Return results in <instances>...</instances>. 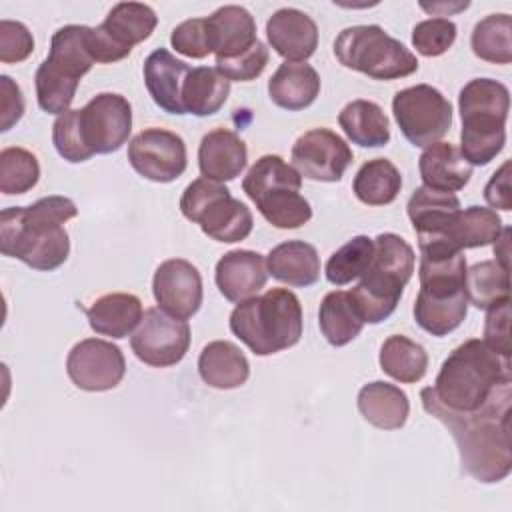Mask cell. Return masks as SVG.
<instances>
[{
    "mask_svg": "<svg viewBox=\"0 0 512 512\" xmlns=\"http://www.w3.org/2000/svg\"><path fill=\"white\" fill-rule=\"evenodd\" d=\"M510 228H502L500 236L494 240V256H496V262L504 268H510L508 266V256H510Z\"/></svg>",
    "mask_w": 512,
    "mask_h": 512,
    "instance_id": "cell-50",
    "label": "cell"
},
{
    "mask_svg": "<svg viewBox=\"0 0 512 512\" xmlns=\"http://www.w3.org/2000/svg\"><path fill=\"white\" fill-rule=\"evenodd\" d=\"M214 280L228 302H244L266 286V260L254 250H230L216 262Z\"/></svg>",
    "mask_w": 512,
    "mask_h": 512,
    "instance_id": "cell-21",
    "label": "cell"
},
{
    "mask_svg": "<svg viewBox=\"0 0 512 512\" xmlns=\"http://www.w3.org/2000/svg\"><path fill=\"white\" fill-rule=\"evenodd\" d=\"M52 144L60 158L72 164H80L92 158L86 150L80 130H78V108L60 114L52 124Z\"/></svg>",
    "mask_w": 512,
    "mask_h": 512,
    "instance_id": "cell-43",
    "label": "cell"
},
{
    "mask_svg": "<svg viewBox=\"0 0 512 512\" xmlns=\"http://www.w3.org/2000/svg\"><path fill=\"white\" fill-rule=\"evenodd\" d=\"M402 188V176L388 158H374L360 166L352 190L366 206H386L396 200Z\"/></svg>",
    "mask_w": 512,
    "mask_h": 512,
    "instance_id": "cell-37",
    "label": "cell"
},
{
    "mask_svg": "<svg viewBox=\"0 0 512 512\" xmlns=\"http://www.w3.org/2000/svg\"><path fill=\"white\" fill-rule=\"evenodd\" d=\"M134 356L154 368L178 364L190 348V326L162 308H148L130 336Z\"/></svg>",
    "mask_w": 512,
    "mask_h": 512,
    "instance_id": "cell-14",
    "label": "cell"
},
{
    "mask_svg": "<svg viewBox=\"0 0 512 512\" xmlns=\"http://www.w3.org/2000/svg\"><path fill=\"white\" fill-rule=\"evenodd\" d=\"M420 178L426 188L440 192L462 190L472 178V166L450 142H434L418 158Z\"/></svg>",
    "mask_w": 512,
    "mask_h": 512,
    "instance_id": "cell-26",
    "label": "cell"
},
{
    "mask_svg": "<svg viewBox=\"0 0 512 512\" xmlns=\"http://www.w3.org/2000/svg\"><path fill=\"white\" fill-rule=\"evenodd\" d=\"M336 60L374 80L406 78L418 70V58L378 24L344 28L334 40Z\"/></svg>",
    "mask_w": 512,
    "mask_h": 512,
    "instance_id": "cell-9",
    "label": "cell"
},
{
    "mask_svg": "<svg viewBox=\"0 0 512 512\" xmlns=\"http://www.w3.org/2000/svg\"><path fill=\"white\" fill-rule=\"evenodd\" d=\"M420 290L414 300L416 324L432 336H448L468 314L462 252L420 250Z\"/></svg>",
    "mask_w": 512,
    "mask_h": 512,
    "instance_id": "cell-4",
    "label": "cell"
},
{
    "mask_svg": "<svg viewBox=\"0 0 512 512\" xmlns=\"http://www.w3.org/2000/svg\"><path fill=\"white\" fill-rule=\"evenodd\" d=\"M484 322V342L496 350L500 356L510 358V298L486 310Z\"/></svg>",
    "mask_w": 512,
    "mask_h": 512,
    "instance_id": "cell-47",
    "label": "cell"
},
{
    "mask_svg": "<svg viewBox=\"0 0 512 512\" xmlns=\"http://www.w3.org/2000/svg\"><path fill=\"white\" fill-rule=\"evenodd\" d=\"M380 368L402 384H416L426 376L428 352L422 344L402 334L388 336L380 346Z\"/></svg>",
    "mask_w": 512,
    "mask_h": 512,
    "instance_id": "cell-36",
    "label": "cell"
},
{
    "mask_svg": "<svg viewBox=\"0 0 512 512\" xmlns=\"http://www.w3.org/2000/svg\"><path fill=\"white\" fill-rule=\"evenodd\" d=\"M510 268L500 266L496 260H482L466 270L464 288L472 306L488 310L502 300L510 298Z\"/></svg>",
    "mask_w": 512,
    "mask_h": 512,
    "instance_id": "cell-38",
    "label": "cell"
},
{
    "mask_svg": "<svg viewBox=\"0 0 512 512\" xmlns=\"http://www.w3.org/2000/svg\"><path fill=\"white\" fill-rule=\"evenodd\" d=\"M246 162L248 148L236 132L228 128H214L202 136L198 146V168L202 178L230 182L240 176Z\"/></svg>",
    "mask_w": 512,
    "mask_h": 512,
    "instance_id": "cell-23",
    "label": "cell"
},
{
    "mask_svg": "<svg viewBox=\"0 0 512 512\" xmlns=\"http://www.w3.org/2000/svg\"><path fill=\"white\" fill-rule=\"evenodd\" d=\"M170 44L176 52L188 56V58H206L212 54L208 44V32H206V20L204 18H190L180 22L172 34Z\"/></svg>",
    "mask_w": 512,
    "mask_h": 512,
    "instance_id": "cell-45",
    "label": "cell"
},
{
    "mask_svg": "<svg viewBox=\"0 0 512 512\" xmlns=\"http://www.w3.org/2000/svg\"><path fill=\"white\" fill-rule=\"evenodd\" d=\"M338 124L354 144L362 148H380L390 142V120L372 100H352L340 114Z\"/></svg>",
    "mask_w": 512,
    "mask_h": 512,
    "instance_id": "cell-33",
    "label": "cell"
},
{
    "mask_svg": "<svg viewBox=\"0 0 512 512\" xmlns=\"http://www.w3.org/2000/svg\"><path fill=\"white\" fill-rule=\"evenodd\" d=\"M266 268L274 280L294 288H306L320 278V256L304 240H286L268 252Z\"/></svg>",
    "mask_w": 512,
    "mask_h": 512,
    "instance_id": "cell-27",
    "label": "cell"
},
{
    "mask_svg": "<svg viewBox=\"0 0 512 512\" xmlns=\"http://www.w3.org/2000/svg\"><path fill=\"white\" fill-rule=\"evenodd\" d=\"M156 24L158 16L148 4L118 2L100 26L88 28V52L94 62H118L126 58L136 44L148 40Z\"/></svg>",
    "mask_w": 512,
    "mask_h": 512,
    "instance_id": "cell-12",
    "label": "cell"
},
{
    "mask_svg": "<svg viewBox=\"0 0 512 512\" xmlns=\"http://www.w3.org/2000/svg\"><path fill=\"white\" fill-rule=\"evenodd\" d=\"M354 154L346 140L330 128H312L296 138L292 162L300 176L316 182H338Z\"/></svg>",
    "mask_w": 512,
    "mask_h": 512,
    "instance_id": "cell-17",
    "label": "cell"
},
{
    "mask_svg": "<svg viewBox=\"0 0 512 512\" xmlns=\"http://www.w3.org/2000/svg\"><path fill=\"white\" fill-rule=\"evenodd\" d=\"M66 372L76 388L106 392L122 382L126 360L116 344L102 338H84L68 352Z\"/></svg>",
    "mask_w": 512,
    "mask_h": 512,
    "instance_id": "cell-16",
    "label": "cell"
},
{
    "mask_svg": "<svg viewBox=\"0 0 512 512\" xmlns=\"http://www.w3.org/2000/svg\"><path fill=\"white\" fill-rule=\"evenodd\" d=\"M458 28L448 18H428L412 28V46L426 58L442 56L456 40Z\"/></svg>",
    "mask_w": 512,
    "mask_h": 512,
    "instance_id": "cell-42",
    "label": "cell"
},
{
    "mask_svg": "<svg viewBox=\"0 0 512 512\" xmlns=\"http://www.w3.org/2000/svg\"><path fill=\"white\" fill-rule=\"evenodd\" d=\"M472 52L492 64H510L512 60V20L508 14H490L482 18L470 36Z\"/></svg>",
    "mask_w": 512,
    "mask_h": 512,
    "instance_id": "cell-39",
    "label": "cell"
},
{
    "mask_svg": "<svg viewBox=\"0 0 512 512\" xmlns=\"http://www.w3.org/2000/svg\"><path fill=\"white\" fill-rule=\"evenodd\" d=\"M268 64V48L264 42H256L248 52L230 58V60H216V70L226 76L230 82H250L256 80Z\"/></svg>",
    "mask_w": 512,
    "mask_h": 512,
    "instance_id": "cell-44",
    "label": "cell"
},
{
    "mask_svg": "<svg viewBox=\"0 0 512 512\" xmlns=\"http://www.w3.org/2000/svg\"><path fill=\"white\" fill-rule=\"evenodd\" d=\"M300 188V172L278 154L260 156L242 180V190L264 220L280 230L300 228L312 218V206Z\"/></svg>",
    "mask_w": 512,
    "mask_h": 512,
    "instance_id": "cell-8",
    "label": "cell"
},
{
    "mask_svg": "<svg viewBox=\"0 0 512 512\" xmlns=\"http://www.w3.org/2000/svg\"><path fill=\"white\" fill-rule=\"evenodd\" d=\"M40 180L38 158L20 146H8L0 152V192L6 196L26 194Z\"/></svg>",
    "mask_w": 512,
    "mask_h": 512,
    "instance_id": "cell-41",
    "label": "cell"
},
{
    "mask_svg": "<svg viewBox=\"0 0 512 512\" xmlns=\"http://www.w3.org/2000/svg\"><path fill=\"white\" fill-rule=\"evenodd\" d=\"M358 410L364 420L380 430H398L406 424L410 414V402L400 386L374 380L360 388L356 398Z\"/></svg>",
    "mask_w": 512,
    "mask_h": 512,
    "instance_id": "cell-29",
    "label": "cell"
},
{
    "mask_svg": "<svg viewBox=\"0 0 512 512\" xmlns=\"http://www.w3.org/2000/svg\"><path fill=\"white\" fill-rule=\"evenodd\" d=\"M510 160H506L488 180L484 188V198L492 208L512 210V192H510Z\"/></svg>",
    "mask_w": 512,
    "mask_h": 512,
    "instance_id": "cell-49",
    "label": "cell"
},
{
    "mask_svg": "<svg viewBox=\"0 0 512 512\" xmlns=\"http://www.w3.org/2000/svg\"><path fill=\"white\" fill-rule=\"evenodd\" d=\"M78 214L68 196H44L30 206H10L0 212V252L26 266L52 272L70 254L64 228Z\"/></svg>",
    "mask_w": 512,
    "mask_h": 512,
    "instance_id": "cell-2",
    "label": "cell"
},
{
    "mask_svg": "<svg viewBox=\"0 0 512 512\" xmlns=\"http://www.w3.org/2000/svg\"><path fill=\"white\" fill-rule=\"evenodd\" d=\"M34 50L32 32L18 20H0V62L18 64Z\"/></svg>",
    "mask_w": 512,
    "mask_h": 512,
    "instance_id": "cell-46",
    "label": "cell"
},
{
    "mask_svg": "<svg viewBox=\"0 0 512 512\" xmlns=\"http://www.w3.org/2000/svg\"><path fill=\"white\" fill-rule=\"evenodd\" d=\"M392 114L402 136L418 148L438 142L452 126L450 100L430 84L398 90L392 98Z\"/></svg>",
    "mask_w": 512,
    "mask_h": 512,
    "instance_id": "cell-11",
    "label": "cell"
},
{
    "mask_svg": "<svg viewBox=\"0 0 512 512\" xmlns=\"http://www.w3.org/2000/svg\"><path fill=\"white\" fill-rule=\"evenodd\" d=\"M78 130L92 156L118 152L132 132V106L122 94L100 92L78 108Z\"/></svg>",
    "mask_w": 512,
    "mask_h": 512,
    "instance_id": "cell-13",
    "label": "cell"
},
{
    "mask_svg": "<svg viewBox=\"0 0 512 512\" xmlns=\"http://www.w3.org/2000/svg\"><path fill=\"white\" fill-rule=\"evenodd\" d=\"M190 66L166 48H156L144 60V84L154 104L168 114L182 116V86Z\"/></svg>",
    "mask_w": 512,
    "mask_h": 512,
    "instance_id": "cell-24",
    "label": "cell"
},
{
    "mask_svg": "<svg viewBox=\"0 0 512 512\" xmlns=\"http://www.w3.org/2000/svg\"><path fill=\"white\" fill-rule=\"evenodd\" d=\"M318 326L326 342L334 348L350 344L364 328V320L350 296L344 290L328 292L318 308Z\"/></svg>",
    "mask_w": 512,
    "mask_h": 512,
    "instance_id": "cell-35",
    "label": "cell"
},
{
    "mask_svg": "<svg viewBox=\"0 0 512 512\" xmlns=\"http://www.w3.org/2000/svg\"><path fill=\"white\" fill-rule=\"evenodd\" d=\"M230 96V80L216 68H190L182 86V106L186 114L204 118L216 114Z\"/></svg>",
    "mask_w": 512,
    "mask_h": 512,
    "instance_id": "cell-34",
    "label": "cell"
},
{
    "mask_svg": "<svg viewBox=\"0 0 512 512\" xmlns=\"http://www.w3.org/2000/svg\"><path fill=\"white\" fill-rule=\"evenodd\" d=\"M232 334L256 356H270L296 346L302 338L304 318L298 296L288 288H270L252 296L230 314Z\"/></svg>",
    "mask_w": 512,
    "mask_h": 512,
    "instance_id": "cell-5",
    "label": "cell"
},
{
    "mask_svg": "<svg viewBox=\"0 0 512 512\" xmlns=\"http://www.w3.org/2000/svg\"><path fill=\"white\" fill-rule=\"evenodd\" d=\"M24 116V96L20 86L6 74L0 76V130L8 132Z\"/></svg>",
    "mask_w": 512,
    "mask_h": 512,
    "instance_id": "cell-48",
    "label": "cell"
},
{
    "mask_svg": "<svg viewBox=\"0 0 512 512\" xmlns=\"http://www.w3.org/2000/svg\"><path fill=\"white\" fill-rule=\"evenodd\" d=\"M180 212L186 220L200 224L208 238L224 244L246 240L254 226L250 208L236 200L222 182L208 178H198L184 188Z\"/></svg>",
    "mask_w": 512,
    "mask_h": 512,
    "instance_id": "cell-10",
    "label": "cell"
},
{
    "mask_svg": "<svg viewBox=\"0 0 512 512\" xmlns=\"http://www.w3.org/2000/svg\"><path fill=\"white\" fill-rule=\"evenodd\" d=\"M424 410L440 420L452 434L460 466L474 480L494 484L504 480L512 470V438H510V400L512 386L494 394L484 406L472 412H456L446 408L426 386L420 392Z\"/></svg>",
    "mask_w": 512,
    "mask_h": 512,
    "instance_id": "cell-1",
    "label": "cell"
},
{
    "mask_svg": "<svg viewBox=\"0 0 512 512\" xmlns=\"http://www.w3.org/2000/svg\"><path fill=\"white\" fill-rule=\"evenodd\" d=\"M510 386V358L500 356L484 340L470 338L448 354L430 388L446 408L472 412Z\"/></svg>",
    "mask_w": 512,
    "mask_h": 512,
    "instance_id": "cell-3",
    "label": "cell"
},
{
    "mask_svg": "<svg viewBox=\"0 0 512 512\" xmlns=\"http://www.w3.org/2000/svg\"><path fill=\"white\" fill-rule=\"evenodd\" d=\"M266 38L286 62H304L318 48V26L298 8H280L266 22Z\"/></svg>",
    "mask_w": 512,
    "mask_h": 512,
    "instance_id": "cell-20",
    "label": "cell"
},
{
    "mask_svg": "<svg viewBox=\"0 0 512 512\" xmlns=\"http://www.w3.org/2000/svg\"><path fill=\"white\" fill-rule=\"evenodd\" d=\"M152 294L158 308L170 316L188 320L202 306V276L198 268L184 258L164 260L154 272Z\"/></svg>",
    "mask_w": 512,
    "mask_h": 512,
    "instance_id": "cell-18",
    "label": "cell"
},
{
    "mask_svg": "<svg viewBox=\"0 0 512 512\" xmlns=\"http://www.w3.org/2000/svg\"><path fill=\"white\" fill-rule=\"evenodd\" d=\"M144 310L138 296L128 292H110L92 302L86 308L90 328L100 336L126 338L142 320Z\"/></svg>",
    "mask_w": 512,
    "mask_h": 512,
    "instance_id": "cell-31",
    "label": "cell"
},
{
    "mask_svg": "<svg viewBox=\"0 0 512 512\" xmlns=\"http://www.w3.org/2000/svg\"><path fill=\"white\" fill-rule=\"evenodd\" d=\"M408 218L418 236V244L438 238L460 210V200L452 192L418 186L408 200Z\"/></svg>",
    "mask_w": 512,
    "mask_h": 512,
    "instance_id": "cell-25",
    "label": "cell"
},
{
    "mask_svg": "<svg viewBox=\"0 0 512 512\" xmlns=\"http://www.w3.org/2000/svg\"><path fill=\"white\" fill-rule=\"evenodd\" d=\"M462 118L460 154L470 166L490 164L506 144L508 88L492 78H474L458 94Z\"/></svg>",
    "mask_w": 512,
    "mask_h": 512,
    "instance_id": "cell-6",
    "label": "cell"
},
{
    "mask_svg": "<svg viewBox=\"0 0 512 512\" xmlns=\"http://www.w3.org/2000/svg\"><path fill=\"white\" fill-rule=\"evenodd\" d=\"M130 166L146 180L168 184L188 166L186 144L180 134L166 128H146L128 144Z\"/></svg>",
    "mask_w": 512,
    "mask_h": 512,
    "instance_id": "cell-15",
    "label": "cell"
},
{
    "mask_svg": "<svg viewBox=\"0 0 512 512\" xmlns=\"http://www.w3.org/2000/svg\"><path fill=\"white\" fill-rule=\"evenodd\" d=\"M374 256V240L360 234L348 240L344 246H340L336 252L330 254L324 274L326 280L334 286H344L356 278H360Z\"/></svg>",
    "mask_w": 512,
    "mask_h": 512,
    "instance_id": "cell-40",
    "label": "cell"
},
{
    "mask_svg": "<svg viewBox=\"0 0 512 512\" xmlns=\"http://www.w3.org/2000/svg\"><path fill=\"white\" fill-rule=\"evenodd\" d=\"M414 260V250L402 236L382 232L374 238L372 262L350 290L364 324H380L392 316L414 274Z\"/></svg>",
    "mask_w": 512,
    "mask_h": 512,
    "instance_id": "cell-7",
    "label": "cell"
},
{
    "mask_svg": "<svg viewBox=\"0 0 512 512\" xmlns=\"http://www.w3.org/2000/svg\"><path fill=\"white\" fill-rule=\"evenodd\" d=\"M198 372L208 386L218 390H234L246 384L250 364L236 344L228 340H214L202 348L198 356Z\"/></svg>",
    "mask_w": 512,
    "mask_h": 512,
    "instance_id": "cell-30",
    "label": "cell"
},
{
    "mask_svg": "<svg viewBox=\"0 0 512 512\" xmlns=\"http://www.w3.org/2000/svg\"><path fill=\"white\" fill-rule=\"evenodd\" d=\"M468 6H470V2H434V4H424V2H422V4H420L422 10L432 12V14H440V16L466 10Z\"/></svg>",
    "mask_w": 512,
    "mask_h": 512,
    "instance_id": "cell-51",
    "label": "cell"
},
{
    "mask_svg": "<svg viewBox=\"0 0 512 512\" xmlns=\"http://www.w3.org/2000/svg\"><path fill=\"white\" fill-rule=\"evenodd\" d=\"M88 28L82 24H68L58 28L50 40V52L42 60L48 68L60 76L80 82V78L92 68L94 60L88 52Z\"/></svg>",
    "mask_w": 512,
    "mask_h": 512,
    "instance_id": "cell-32",
    "label": "cell"
},
{
    "mask_svg": "<svg viewBox=\"0 0 512 512\" xmlns=\"http://www.w3.org/2000/svg\"><path fill=\"white\" fill-rule=\"evenodd\" d=\"M502 228V218L496 214V210L486 206H468L464 210H458V214L438 238L418 244V248L450 252H462L464 248H482L494 244Z\"/></svg>",
    "mask_w": 512,
    "mask_h": 512,
    "instance_id": "cell-19",
    "label": "cell"
},
{
    "mask_svg": "<svg viewBox=\"0 0 512 512\" xmlns=\"http://www.w3.org/2000/svg\"><path fill=\"white\" fill-rule=\"evenodd\" d=\"M206 20L208 44L216 60H230L248 52L256 42L254 16L236 4L220 6Z\"/></svg>",
    "mask_w": 512,
    "mask_h": 512,
    "instance_id": "cell-22",
    "label": "cell"
},
{
    "mask_svg": "<svg viewBox=\"0 0 512 512\" xmlns=\"http://www.w3.org/2000/svg\"><path fill=\"white\" fill-rule=\"evenodd\" d=\"M320 94V76L306 62H284L268 80L270 100L288 112H298L314 104Z\"/></svg>",
    "mask_w": 512,
    "mask_h": 512,
    "instance_id": "cell-28",
    "label": "cell"
}]
</instances>
